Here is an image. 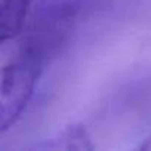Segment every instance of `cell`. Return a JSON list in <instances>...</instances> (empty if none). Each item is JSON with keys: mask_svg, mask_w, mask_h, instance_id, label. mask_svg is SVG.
<instances>
[{"mask_svg": "<svg viewBox=\"0 0 151 151\" xmlns=\"http://www.w3.org/2000/svg\"><path fill=\"white\" fill-rule=\"evenodd\" d=\"M11 55L3 61L0 85V132L11 129L25 111L47 59L65 43L52 24L37 19L17 39Z\"/></svg>", "mask_w": 151, "mask_h": 151, "instance_id": "6da1fadb", "label": "cell"}, {"mask_svg": "<svg viewBox=\"0 0 151 151\" xmlns=\"http://www.w3.org/2000/svg\"><path fill=\"white\" fill-rule=\"evenodd\" d=\"M33 0H0V43L17 39L24 30Z\"/></svg>", "mask_w": 151, "mask_h": 151, "instance_id": "7a4b0ae2", "label": "cell"}, {"mask_svg": "<svg viewBox=\"0 0 151 151\" xmlns=\"http://www.w3.org/2000/svg\"><path fill=\"white\" fill-rule=\"evenodd\" d=\"M47 148H62V150H92L89 135L85 127L79 124H71L65 127L56 139H52V144H46Z\"/></svg>", "mask_w": 151, "mask_h": 151, "instance_id": "3957f363", "label": "cell"}]
</instances>
